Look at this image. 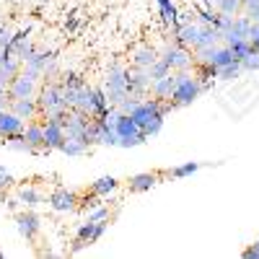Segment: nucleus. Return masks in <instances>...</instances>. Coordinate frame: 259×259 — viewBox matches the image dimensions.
<instances>
[{
    "label": "nucleus",
    "mask_w": 259,
    "mask_h": 259,
    "mask_svg": "<svg viewBox=\"0 0 259 259\" xmlns=\"http://www.w3.org/2000/svg\"><path fill=\"white\" fill-rule=\"evenodd\" d=\"M36 101H39V112L45 114L47 119H55V122H65L70 114L68 104H65V89L62 83L57 80H47L39 85V94H36Z\"/></svg>",
    "instance_id": "f257e3e1"
},
{
    "label": "nucleus",
    "mask_w": 259,
    "mask_h": 259,
    "mask_svg": "<svg viewBox=\"0 0 259 259\" xmlns=\"http://www.w3.org/2000/svg\"><path fill=\"white\" fill-rule=\"evenodd\" d=\"M127 75H130V70L124 68V65H119V62H112L109 70H106V75H104V85H101V89H104V94H106V99H109L112 106L122 104L130 96Z\"/></svg>",
    "instance_id": "f03ea898"
},
{
    "label": "nucleus",
    "mask_w": 259,
    "mask_h": 259,
    "mask_svg": "<svg viewBox=\"0 0 259 259\" xmlns=\"http://www.w3.org/2000/svg\"><path fill=\"white\" fill-rule=\"evenodd\" d=\"M202 91H205L202 89V80L197 75H192L189 70H179V83H177V89L171 91L168 101H171L174 109H182V106H189Z\"/></svg>",
    "instance_id": "7ed1b4c3"
},
{
    "label": "nucleus",
    "mask_w": 259,
    "mask_h": 259,
    "mask_svg": "<svg viewBox=\"0 0 259 259\" xmlns=\"http://www.w3.org/2000/svg\"><path fill=\"white\" fill-rule=\"evenodd\" d=\"M114 133H117V138H119V148H135V145H143V143L148 140L145 133L135 124V119L130 117V114H122V112H119V117H117Z\"/></svg>",
    "instance_id": "20e7f679"
},
{
    "label": "nucleus",
    "mask_w": 259,
    "mask_h": 259,
    "mask_svg": "<svg viewBox=\"0 0 259 259\" xmlns=\"http://www.w3.org/2000/svg\"><path fill=\"white\" fill-rule=\"evenodd\" d=\"M36 94H39V75H34L29 70H21L8 83V101H16V99H36Z\"/></svg>",
    "instance_id": "39448f33"
},
{
    "label": "nucleus",
    "mask_w": 259,
    "mask_h": 259,
    "mask_svg": "<svg viewBox=\"0 0 259 259\" xmlns=\"http://www.w3.org/2000/svg\"><path fill=\"white\" fill-rule=\"evenodd\" d=\"M166 65H168V70H189L192 65H194V55H192V50H187V47H182V45H171V47H166L161 55H158Z\"/></svg>",
    "instance_id": "423d86ee"
},
{
    "label": "nucleus",
    "mask_w": 259,
    "mask_h": 259,
    "mask_svg": "<svg viewBox=\"0 0 259 259\" xmlns=\"http://www.w3.org/2000/svg\"><path fill=\"white\" fill-rule=\"evenodd\" d=\"M174 39L177 45L187 47V50H194L200 41V24L197 21H179V24L174 26Z\"/></svg>",
    "instance_id": "0eeeda50"
},
{
    "label": "nucleus",
    "mask_w": 259,
    "mask_h": 259,
    "mask_svg": "<svg viewBox=\"0 0 259 259\" xmlns=\"http://www.w3.org/2000/svg\"><path fill=\"white\" fill-rule=\"evenodd\" d=\"M251 24L254 21L249 16H233L231 26L223 31V45H233V41H241V39H249V31H251Z\"/></svg>",
    "instance_id": "6e6552de"
},
{
    "label": "nucleus",
    "mask_w": 259,
    "mask_h": 259,
    "mask_svg": "<svg viewBox=\"0 0 259 259\" xmlns=\"http://www.w3.org/2000/svg\"><path fill=\"white\" fill-rule=\"evenodd\" d=\"M16 231L24 236V239L34 241V239H36V233L41 231L39 215H34L31 210H21V212H16Z\"/></svg>",
    "instance_id": "1a4fd4ad"
},
{
    "label": "nucleus",
    "mask_w": 259,
    "mask_h": 259,
    "mask_svg": "<svg viewBox=\"0 0 259 259\" xmlns=\"http://www.w3.org/2000/svg\"><path fill=\"white\" fill-rule=\"evenodd\" d=\"M150 85H153V78H150L148 70H140V68L130 70V75H127L130 96H145V94H150Z\"/></svg>",
    "instance_id": "9d476101"
},
{
    "label": "nucleus",
    "mask_w": 259,
    "mask_h": 259,
    "mask_svg": "<svg viewBox=\"0 0 259 259\" xmlns=\"http://www.w3.org/2000/svg\"><path fill=\"white\" fill-rule=\"evenodd\" d=\"M24 127H26V119H21L11 109L0 112V140L13 138V135H24Z\"/></svg>",
    "instance_id": "9b49d317"
},
{
    "label": "nucleus",
    "mask_w": 259,
    "mask_h": 259,
    "mask_svg": "<svg viewBox=\"0 0 259 259\" xmlns=\"http://www.w3.org/2000/svg\"><path fill=\"white\" fill-rule=\"evenodd\" d=\"M75 205H78V192L73 189H55L50 194V207L57 212H70L75 210Z\"/></svg>",
    "instance_id": "f8f14e48"
},
{
    "label": "nucleus",
    "mask_w": 259,
    "mask_h": 259,
    "mask_svg": "<svg viewBox=\"0 0 259 259\" xmlns=\"http://www.w3.org/2000/svg\"><path fill=\"white\" fill-rule=\"evenodd\" d=\"M62 143H65V127H62V122L45 119V153H50V150H60Z\"/></svg>",
    "instance_id": "ddd939ff"
},
{
    "label": "nucleus",
    "mask_w": 259,
    "mask_h": 259,
    "mask_svg": "<svg viewBox=\"0 0 259 259\" xmlns=\"http://www.w3.org/2000/svg\"><path fill=\"white\" fill-rule=\"evenodd\" d=\"M177 83H179V70H177V73L171 70L168 75H163V78H156V80H153V85H150V94H153V99L168 101L171 91L177 89Z\"/></svg>",
    "instance_id": "4468645a"
},
{
    "label": "nucleus",
    "mask_w": 259,
    "mask_h": 259,
    "mask_svg": "<svg viewBox=\"0 0 259 259\" xmlns=\"http://www.w3.org/2000/svg\"><path fill=\"white\" fill-rule=\"evenodd\" d=\"M21 70H24V60H18L11 50H6V55H3V62H0V83H11Z\"/></svg>",
    "instance_id": "2eb2a0df"
},
{
    "label": "nucleus",
    "mask_w": 259,
    "mask_h": 259,
    "mask_svg": "<svg viewBox=\"0 0 259 259\" xmlns=\"http://www.w3.org/2000/svg\"><path fill=\"white\" fill-rule=\"evenodd\" d=\"M8 109L13 114H18L21 119H36L41 114L36 99H16V101H8Z\"/></svg>",
    "instance_id": "dca6fc26"
},
{
    "label": "nucleus",
    "mask_w": 259,
    "mask_h": 259,
    "mask_svg": "<svg viewBox=\"0 0 259 259\" xmlns=\"http://www.w3.org/2000/svg\"><path fill=\"white\" fill-rule=\"evenodd\" d=\"M50 60H52V52H47V50H34V52L29 55V60L24 62V70H29V73L39 75V78H45V68L50 65Z\"/></svg>",
    "instance_id": "f3484780"
},
{
    "label": "nucleus",
    "mask_w": 259,
    "mask_h": 259,
    "mask_svg": "<svg viewBox=\"0 0 259 259\" xmlns=\"http://www.w3.org/2000/svg\"><path fill=\"white\" fill-rule=\"evenodd\" d=\"M106 233V221H85L80 228H78V239H83L85 244H96L101 236Z\"/></svg>",
    "instance_id": "a211bd4d"
},
{
    "label": "nucleus",
    "mask_w": 259,
    "mask_h": 259,
    "mask_svg": "<svg viewBox=\"0 0 259 259\" xmlns=\"http://www.w3.org/2000/svg\"><path fill=\"white\" fill-rule=\"evenodd\" d=\"M24 140L31 145V150H41L45 153V122H29L24 127Z\"/></svg>",
    "instance_id": "6ab92c4d"
},
{
    "label": "nucleus",
    "mask_w": 259,
    "mask_h": 259,
    "mask_svg": "<svg viewBox=\"0 0 259 259\" xmlns=\"http://www.w3.org/2000/svg\"><path fill=\"white\" fill-rule=\"evenodd\" d=\"M8 50H11L18 60H24V62H26V60H29V55H31L36 47H34L31 36H29L26 31H21V34H13V41H11V47H8Z\"/></svg>",
    "instance_id": "aec40b11"
},
{
    "label": "nucleus",
    "mask_w": 259,
    "mask_h": 259,
    "mask_svg": "<svg viewBox=\"0 0 259 259\" xmlns=\"http://www.w3.org/2000/svg\"><path fill=\"white\" fill-rule=\"evenodd\" d=\"M158 179H161V174H156V171H145V174H135V177H130V192H135V194H140V192H148V189H153L156 184H158Z\"/></svg>",
    "instance_id": "412c9836"
},
{
    "label": "nucleus",
    "mask_w": 259,
    "mask_h": 259,
    "mask_svg": "<svg viewBox=\"0 0 259 259\" xmlns=\"http://www.w3.org/2000/svg\"><path fill=\"white\" fill-rule=\"evenodd\" d=\"M158 60V52L153 50V47H148V45H143V47H138L135 52H133V57H130V62H133V68H140V70H148L150 65H153Z\"/></svg>",
    "instance_id": "4be33fe9"
},
{
    "label": "nucleus",
    "mask_w": 259,
    "mask_h": 259,
    "mask_svg": "<svg viewBox=\"0 0 259 259\" xmlns=\"http://www.w3.org/2000/svg\"><path fill=\"white\" fill-rule=\"evenodd\" d=\"M158 3V16H161V21L166 26H171L174 29L177 24H179V8L174 6V0H156Z\"/></svg>",
    "instance_id": "5701e85b"
},
{
    "label": "nucleus",
    "mask_w": 259,
    "mask_h": 259,
    "mask_svg": "<svg viewBox=\"0 0 259 259\" xmlns=\"http://www.w3.org/2000/svg\"><path fill=\"white\" fill-rule=\"evenodd\" d=\"M117 187H119V182L114 177H101L91 184V194H96V197H109Z\"/></svg>",
    "instance_id": "b1692460"
},
{
    "label": "nucleus",
    "mask_w": 259,
    "mask_h": 259,
    "mask_svg": "<svg viewBox=\"0 0 259 259\" xmlns=\"http://www.w3.org/2000/svg\"><path fill=\"white\" fill-rule=\"evenodd\" d=\"M236 57H233V52H231V47L228 45H218L215 47V52H212V60H210V65L215 70H221V68H226V65H231Z\"/></svg>",
    "instance_id": "393cba45"
},
{
    "label": "nucleus",
    "mask_w": 259,
    "mask_h": 259,
    "mask_svg": "<svg viewBox=\"0 0 259 259\" xmlns=\"http://www.w3.org/2000/svg\"><path fill=\"white\" fill-rule=\"evenodd\" d=\"M212 45H223V36L215 26H202L200 24V41L197 47H212Z\"/></svg>",
    "instance_id": "a878e982"
},
{
    "label": "nucleus",
    "mask_w": 259,
    "mask_h": 259,
    "mask_svg": "<svg viewBox=\"0 0 259 259\" xmlns=\"http://www.w3.org/2000/svg\"><path fill=\"white\" fill-rule=\"evenodd\" d=\"M89 148L91 145L85 143V140H80V138H65V143L60 145V150H62L65 156H83Z\"/></svg>",
    "instance_id": "bb28decb"
},
{
    "label": "nucleus",
    "mask_w": 259,
    "mask_h": 259,
    "mask_svg": "<svg viewBox=\"0 0 259 259\" xmlns=\"http://www.w3.org/2000/svg\"><path fill=\"white\" fill-rule=\"evenodd\" d=\"M18 200L24 207H36L39 202H45V197H41V192H36L34 187H21L18 189Z\"/></svg>",
    "instance_id": "cd10ccee"
},
{
    "label": "nucleus",
    "mask_w": 259,
    "mask_h": 259,
    "mask_svg": "<svg viewBox=\"0 0 259 259\" xmlns=\"http://www.w3.org/2000/svg\"><path fill=\"white\" fill-rule=\"evenodd\" d=\"M241 73H244L241 62H239V60H233L231 65H226V68H221L218 73H215V78H221V80L231 83V80H239V78H241Z\"/></svg>",
    "instance_id": "c85d7f7f"
},
{
    "label": "nucleus",
    "mask_w": 259,
    "mask_h": 259,
    "mask_svg": "<svg viewBox=\"0 0 259 259\" xmlns=\"http://www.w3.org/2000/svg\"><path fill=\"white\" fill-rule=\"evenodd\" d=\"M215 11L223 13V16H239L244 11V0H218Z\"/></svg>",
    "instance_id": "c756f323"
},
{
    "label": "nucleus",
    "mask_w": 259,
    "mask_h": 259,
    "mask_svg": "<svg viewBox=\"0 0 259 259\" xmlns=\"http://www.w3.org/2000/svg\"><path fill=\"white\" fill-rule=\"evenodd\" d=\"M202 168V163H197V161H189V163H182V166H174L168 171L174 179H184V177H192V174H197V171Z\"/></svg>",
    "instance_id": "7c9ffc66"
},
{
    "label": "nucleus",
    "mask_w": 259,
    "mask_h": 259,
    "mask_svg": "<svg viewBox=\"0 0 259 259\" xmlns=\"http://www.w3.org/2000/svg\"><path fill=\"white\" fill-rule=\"evenodd\" d=\"M3 145H6L8 150H16V153H34V150H31V145L24 140V135H13V138H6V140H3Z\"/></svg>",
    "instance_id": "2f4dec72"
},
{
    "label": "nucleus",
    "mask_w": 259,
    "mask_h": 259,
    "mask_svg": "<svg viewBox=\"0 0 259 259\" xmlns=\"http://www.w3.org/2000/svg\"><path fill=\"white\" fill-rule=\"evenodd\" d=\"M109 205H94L91 210H85V221H109Z\"/></svg>",
    "instance_id": "473e14b6"
},
{
    "label": "nucleus",
    "mask_w": 259,
    "mask_h": 259,
    "mask_svg": "<svg viewBox=\"0 0 259 259\" xmlns=\"http://www.w3.org/2000/svg\"><path fill=\"white\" fill-rule=\"evenodd\" d=\"M228 47H231V52H233V57H236V60H244L249 52H254V47H251V41H249V39L233 41V45H228Z\"/></svg>",
    "instance_id": "72a5a7b5"
},
{
    "label": "nucleus",
    "mask_w": 259,
    "mask_h": 259,
    "mask_svg": "<svg viewBox=\"0 0 259 259\" xmlns=\"http://www.w3.org/2000/svg\"><path fill=\"white\" fill-rule=\"evenodd\" d=\"M99 145H119V138L112 127H106L101 122V133H99Z\"/></svg>",
    "instance_id": "f704fd0d"
},
{
    "label": "nucleus",
    "mask_w": 259,
    "mask_h": 259,
    "mask_svg": "<svg viewBox=\"0 0 259 259\" xmlns=\"http://www.w3.org/2000/svg\"><path fill=\"white\" fill-rule=\"evenodd\" d=\"M148 73H150V78L156 80V78H163V75H168L171 70H168V65H166V62H163V60L158 57V60H156V62H153V65H150V68H148Z\"/></svg>",
    "instance_id": "c9c22d12"
},
{
    "label": "nucleus",
    "mask_w": 259,
    "mask_h": 259,
    "mask_svg": "<svg viewBox=\"0 0 259 259\" xmlns=\"http://www.w3.org/2000/svg\"><path fill=\"white\" fill-rule=\"evenodd\" d=\"M241 62V68L244 70H259V52L254 50V52H249L244 60H239Z\"/></svg>",
    "instance_id": "e433bc0d"
},
{
    "label": "nucleus",
    "mask_w": 259,
    "mask_h": 259,
    "mask_svg": "<svg viewBox=\"0 0 259 259\" xmlns=\"http://www.w3.org/2000/svg\"><path fill=\"white\" fill-rule=\"evenodd\" d=\"M13 184H16V179H13V174H11V171H8L6 166H0V189H3V192H6V189H11Z\"/></svg>",
    "instance_id": "4c0bfd02"
},
{
    "label": "nucleus",
    "mask_w": 259,
    "mask_h": 259,
    "mask_svg": "<svg viewBox=\"0 0 259 259\" xmlns=\"http://www.w3.org/2000/svg\"><path fill=\"white\" fill-rule=\"evenodd\" d=\"M13 41V31L8 26H0V50H8Z\"/></svg>",
    "instance_id": "58836bf2"
},
{
    "label": "nucleus",
    "mask_w": 259,
    "mask_h": 259,
    "mask_svg": "<svg viewBox=\"0 0 259 259\" xmlns=\"http://www.w3.org/2000/svg\"><path fill=\"white\" fill-rule=\"evenodd\" d=\"M241 256H244V259H259V241H254Z\"/></svg>",
    "instance_id": "ea45409f"
},
{
    "label": "nucleus",
    "mask_w": 259,
    "mask_h": 259,
    "mask_svg": "<svg viewBox=\"0 0 259 259\" xmlns=\"http://www.w3.org/2000/svg\"><path fill=\"white\" fill-rule=\"evenodd\" d=\"M256 8H259V0H244V11H246V16L254 13Z\"/></svg>",
    "instance_id": "a19ab883"
},
{
    "label": "nucleus",
    "mask_w": 259,
    "mask_h": 259,
    "mask_svg": "<svg viewBox=\"0 0 259 259\" xmlns=\"http://www.w3.org/2000/svg\"><path fill=\"white\" fill-rule=\"evenodd\" d=\"M0 99L8 101V85H6V83H0Z\"/></svg>",
    "instance_id": "79ce46f5"
},
{
    "label": "nucleus",
    "mask_w": 259,
    "mask_h": 259,
    "mask_svg": "<svg viewBox=\"0 0 259 259\" xmlns=\"http://www.w3.org/2000/svg\"><path fill=\"white\" fill-rule=\"evenodd\" d=\"M6 104H8V101H3V99H0V112H6V109H8Z\"/></svg>",
    "instance_id": "37998d69"
},
{
    "label": "nucleus",
    "mask_w": 259,
    "mask_h": 259,
    "mask_svg": "<svg viewBox=\"0 0 259 259\" xmlns=\"http://www.w3.org/2000/svg\"><path fill=\"white\" fill-rule=\"evenodd\" d=\"M3 55H6V50H0V62H3Z\"/></svg>",
    "instance_id": "c03bdc74"
},
{
    "label": "nucleus",
    "mask_w": 259,
    "mask_h": 259,
    "mask_svg": "<svg viewBox=\"0 0 259 259\" xmlns=\"http://www.w3.org/2000/svg\"><path fill=\"white\" fill-rule=\"evenodd\" d=\"M0 259H3V251H0Z\"/></svg>",
    "instance_id": "a18cd8bd"
}]
</instances>
